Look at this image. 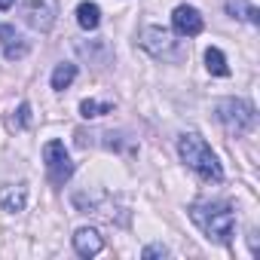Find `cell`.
Listing matches in <instances>:
<instances>
[{
    "mask_svg": "<svg viewBox=\"0 0 260 260\" xmlns=\"http://www.w3.org/2000/svg\"><path fill=\"white\" fill-rule=\"evenodd\" d=\"M193 223L211 239V242H230L233 230H236V211L230 208V202H196L190 208Z\"/></svg>",
    "mask_w": 260,
    "mask_h": 260,
    "instance_id": "1",
    "label": "cell"
},
{
    "mask_svg": "<svg viewBox=\"0 0 260 260\" xmlns=\"http://www.w3.org/2000/svg\"><path fill=\"white\" fill-rule=\"evenodd\" d=\"M178 153H181V159L187 162V169H193L199 178L214 181V184L223 181V169H220L214 150L205 144V138H199V135H193V132H190V135H181V141H178Z\"/></svg>",
    "mask_w": 260,
    "mask_h": 260,
    "instance_id": "2",
    "label": "cell"
},
{
    "mask_svg": "<svg viewBox=\"0 0 260 260\" xmlns=\"http://www.w3.org/2000/svg\"><path fill=\"white\" fill-rule=\"evenodd\" d=\"M214 113L220 119V125L233 135H248L251 128L257 125V113H254V104L245 101V98H223L214 104Z\"/></svg>",
    "mask_w": 260,
    "mask_h": 260,
    "instance_id": "3",
    "label": "cell"
},
{
    "mask_svg": "<svg viewBox=\"0 0 260 260\" xmlns=\"http://www.w3.org/2000/svg\"><path fill=\"white\" fill-rule=\"evenodd\" d=\"M43 162H46V175H49V181H52L55 187H61L64 181H71L74 162H71V156H68V150H64L61 141H46V147H43Z\"/></svg>",
    "mask_w": 260,
    "mask_h": 260,
    "instance_id": "4",
    "label": "cell"
},
{
    "mask_svg": "<svg viewBox=\"0 0 260 260\" xmlns=\"http://www.w3.org/2000/svg\"><path fill=\"white\" fill-rule=\"evenodd\" d=\"M22 16L31 28L49 31L55 22V0H22Z\"/></svg>",
    "mask_w": 260,
    "mask_h": 260,
    "instance_id": "5",
    "label": "cell"
},
{
    "mask_svg": "<svg viewBox=\"0 0 260 260\" xmlns=\"http://www.w3.org/2000/svg\"><path fill=\"white\" fill-rule=\"evenodd\" d=\"M141 46H144L150 55H156V58H172V55H175V40H172V34H169L166 28H159V25L144 28Z\"/></svg>",
    "mask_w": 260,
    "mask_h": 260,
    "instance_id": "6",
    "label": "cell"
},
{
    "mask_svg": "<svg viewBox=\"0 0 260 260\" xmlns=\"http://www.w3.org/2000/svg\"><path fill=\"white\" fill-rule=\"evenodd\" d=\"M202 25L205 22H202L196 7H178L172 13V28L178 37H196V34H202Z\"/></svg>",
    "mask_w": 260,
    "mask_h": 260,
    "instance_id": "7",
    "label": "cell"
},
{
    "mask_svg": "<svg viewBox=\"0 0 260 260\" xmlns=\"http://www.w3.org/2000/svg\"><path fill=\"white\" fill-rule=\"evenodd\" d=\"M101 248H104V239H101L98 230L80 226V230L74 233V251H77L80 257H95V254H101Z\"/></svg>",
    "mask_w": 260,
    "mask_h": 260,
    "instance_id": "8",
    "label": "cell"
},
{
    "mask_svg": "<svg viewBox=\"0 0 260 260\" xmlns=\"http://www.w3.org/2000/svg\"><path fill=\"white\" fill-rule=\"evenodd\" d=\"M25 202H28V187L25 184H16V187H4L0 190V205L10 214H19L25 211Z\"/></svg>",
    "mask_w": 260,
    "mask_h": 260,
    "instance_id": "9",
    "label": "cell"
},
{
    "mask_svg": "<svg viewBox=\"0 0 260 260\" xmlns=\"http://www.w3.org/2000/svg\"><path fill=\"white\" fill-rule=\"evenodd\" d=\"M0 37H4V55H7L10 61H16V58H25V55H28V43H25L22 37H16V31H13L10 25L0 28Z\"/></svg>",
    "mask_w": 260,
    "mask_h": 260,
    "instance_id": "10",
    "label": "cell"
},
{
    "mask_svg": "<svg viewBox=\"0 0 260 260\" xmlns=\"http://www.w3.org/2000/svg\"><path fill=\"white\" fill-rule=\"evenodd\" d=\"M77 25H80L83 31H95V28L101 25V7L83 0V4L77 7Z\"/></svg>",
    "mask_w": 260,
    "mask_h": 260,
    "instance_id": "11",
    "label": "cell"
},
{
    "mask_svg": "<svg viewBox=\"0 0 260 260\" xmlns=\"http://www.w3.org/2000/svg\"><path fill=\"white\" fill-rule=\"evenodd\" d=\"M74 80H77V64H71V61H61V64L52 71V89H55V92H64Z\"/></svg>",
    "mask_w": 260,
    "mask_h": 260,
    "instance_id": "12",
    "label": "cell"
},
{
    "mask_svg": "<svg viewBox=\"0 0 260 260\" xmlns=\"http://www.w3.org/2000/svg\"><path fill=\"white\" fill-rule=\"evenodd\" d=\"M205 68H208V74H214V77H226L230 74V68H226V58H223V52L220 49H205Z\"/></svg>",
    "mask_w": 260,
    "mask_h": 260,
    "instance_id": "13",
    "label": "cell"
},
{
    "mask_svg": "<svg viewBox=\"0 0 260 260\" xmlns=\"http://www.w3.org/2000/svg\"><path fill=\"white\" fill-rule=\"evenodd\" d=\"M110 110H113V104H110V101H92V98H86V101L80 104V113H83L86 119L101 116V113H110Z\"/></svg>",
    "mask_w": 260,
    "mask_h": 260,
    "instance_id": "14",
    "label": "cell"
},
{
    "mask_svg": "<svg viewBox=\"0 0 260 260\" xmlns=\"http://www.w3.org/2000/svg\"><path fill=\"white\" fill-rule=\"evenodd\" d=\"M236 7H242V0H230V10H236ZM245 19L248 22H260V13H257V7H245Z\"/></svg>",
    "mask_w": 260,
    "mask_h": 260,
    "instance_id": "15",
    "label": "cell"
},
{
    "mask_svg": "<svg viewBox=\"0 0 260 260\" xmlns=\"http://www.w3.org/2000/svg\"><path fill=\"white\" fill-rule=\"evenodd\" d=\"M166 254H169V248H166V245H150V248H144V251H141V257H147V260H150V257H166Z\"/></svg>",
    "mask_w": 260,
    "mask_h": 260,
    "instance_id": "16",
    "label": "cell"
},
{
    "mask_svg": "<svg viewBox=\"0 0 260 260\" xmlns=\"http://www.w3.org/2000/svg\"><path fill=\"white\" fill-rule=\"evenodd\" d=\"M19 122L31 125V104H19Z\"/></svg>",
    "mask_w": 260,
    "mask_h": 260,
    "instance_id": "17",
    "label": "cell"
},
{
    "mask_svg": "<svg viewBox=\"0 0 260 260\" xmlns=\"http://www.w3.org/2000/svg\"><path fill=\"white\" fill-rule=\"evenodd\" d=\"M13 4H16V0H0V10H10Z\"/></svg>",
    "mask_w": 260,
    "mask_h": 260,
    "instance_id": "18",
    "label": "cell"
}]
</instances>
